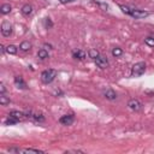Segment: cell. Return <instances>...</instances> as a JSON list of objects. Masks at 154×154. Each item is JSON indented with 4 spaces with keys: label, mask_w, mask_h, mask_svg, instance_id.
<instances>
[{
    "label": "cell",
    "mask_w": 154,
    "mask_h": 154,
    "mask_svg": "<svg viewBox=\"0 0 154 154\" xmlns=\"http://www.w3.org/2000/svg\"><path fill=\"white\" fill-rule=\"evenodd\" d=\"M57 77V71L53 70V69H48V70H45L42 73H41V81L45 83V84H48L51 82H53V80Z\"/></svg>",
    "instance_id": "1"
},
{
    "label": "cell",
    "mask_w": 154,
    "mask_h": 154,
    "mask_svg": "<svg viewBox=\"0 0 154 154\" xmlns=\"http://www.w3.org/2000/svg\"><path fill=\"white\" fill-rule=\"evenodd\" d=\"M145 71H146V64L143 62H139L136 64H134V66L131 68V75L134 77H137V76L143 75Z\"/></svg>",
    "instance_id": "2"
},
{
    "label": "cell",
    "mask_w": 154,
    "mask_h": 154,
    "mask_svg": "<svg viewBox=\"0 0 154 154\" xmlns=\"http://www.w3.org/2000/svg\"><path fill=\"white\" fill-rule=\"evenodd\" d=\"M128 106H129L130 110H132V111H135V112H139V111L142 110V104H141V101L137 100V99H131V100H129Z\"/></svg>",
    "instance_id": "3"
},
{
    "label": "cell",
    "mask_w": 154,
    "mask_h": 154,
    "mask_svg": "<svg viewBox=\"0 0 154 154\" xmlns=\"http://www.w3.org/2000/svg\"><path fill=\"white\" fill-rule=\"evenodd\" d=\"M1 34L5 37H9L12 34V24L10 22H7V21L3 22V24H1Z\"/></svg>",
    "instance_id": "4"
},
{
    "label": "cell",
    "mask_w": 154,
    "mask_h": 154,
    "mask_svg": "<svg viewBox=\"0 0 154 154\" xmlns=\"http://www.w3.org/2000/svg\"><path fill=\"white\" fill-rule=\"evenodd\" d=\"M73 121H75V117L72 114H65V116H63V117H60L59 123L63 124V125H71L73 123Z\"/></svg>",
    "instance_id": "5"
},
{
    "label": "cell",
    "mask_w": 154,
    "mask_h": 154,
    "mask_svg": "<svg viewBox=\"0 0 154 154\" xmlns=\"http://www.w3.org/2000/svg\"><path fill=\"white\" fill-rule=\"evenodd\" d=\"M131 17H134V18H136V19H141V18H146V17H148L149 16V13L148 12H146V11H141V10H134L132 9V11H131V15H130Z\"/></svg>",
    "instance_id": "6"
},
{
    "label": "cell",
    "mask_w": 154,
    "mask_h": 154,
    "mask_svg": "<svg viewBox=\"0 0 154 154\" xmlns=\"http://www.w3.org/2000/svg\"><path fill=\"white\" fill-rule=\"evenodd\" d=\"M95 60V64L98 65L100 69H106L107 66H108V62H107V59L105 57H102V55H99L96 59H94Z\"/></svg>",
    "instance_id": "7"
},
{
    "label": "cell",
    "mask_w": 154,
    "mask_h": 154,
    "mask_svg": "<svg viewBox=\"0 0 154 154\" xmlns=\"http://www.w3.org/2000/svg\"><path fill=\"white\" fill-rule=\"evenodd\" d=\"M28 118L35 121V122H45V117L41 114V113H33V112H29L28 116H27Z\"/></svg>",
    "instance_id": "8"
},
{
    "label": "cell",
    "mask_w": 154,
    "mask_h": 154,
    "mask_svg": "<svg viewBox=\"0 0 154 154\" xmlns=\"http://www.w3.org/2000/svg\"><path fill=\"white\" fill-rule=\"evenodd\" d=\"M15 84L18 88H21V89H27V83L24 82L22 76H16L15 77Z\"/></svg>",
    "instance_id": "9"
},
{
    "label": "cell",
    "mask_w": 154,
    "mask_h": 154,
    "mask_svg": "<svg viewBox=\"0 0 154 154\" xmlns=\"http://www.w3.org/2000/svg\"><path fill=\"white\" fill-rule=\"evenodd\" d=\"M104 96L107 100H114V99H117V93L113 89H106L104 92Z\"/></svg>",
    "instance_id": "10"
},
{
    "label": "cell",
    "mask_w": 154,
    "mask_h": 154,
    "mask_svg": "<svg viewBox=\"0 0 154 154\" xmlns=\"http://www.w3.org/2000/svg\"><path fill=\"white\" fill-rule=\"evenodd\" d=\"M10 116H12V117H15V118H17L18 121H23L27 116L23 113V112H19V111H12V112H10Z\"/></svg>",
    "instance_id": "11"
},
{
    "label": "cell",
    "mask_w": 154,
    "mask_h": 154,
    "mask_svg": "<svg viewBox=\"0 0 154 154\" xmlns=\"http://www.w3.org/2000/svg\"><path fill=\"white\" fill-rule=\"evenodd\" d=\"M19 49L23 52H29L31 49V44L29 41H23L21 45H19Z\"/></svg>",
    "instance_id": "12"
},
{
    "label": "cell",
    "mask_w": 154,
    "mask_h": 154,
    "mask_svg": "<svg viewBox=\"0 0 154 154\" xmlns=\"http://www.w3.org/2000/svg\"><path fill=\"white\" fill-rule=\"evenodd\" d=\"M73 58H75V59L83 60L84 58H86V53H84L83 51H81V49H77V51L73 52Z\"/></svg>",
    "instance_id": "13"
},
{
    "label": "cell",
    "mask_w": 154,
    "mask_h": 154,
    "mask_svg": "<svg viewBox=\"0 0 154 154\" xmlns=\"http://www.w3.org/2000/svg\"><path fill=\"white\" fill-rule=\"evenodd\" d=\"M22 13L24 15V16H29V15H31V12H33V6L31 5H29V4H25V5H23V7H22Z\"/></svg>",
    "instance_id": "14"
},
{
    "label": "cell",
    "mask_w": 154,
    "mask_h": 154,
    "mask_svg": "<svg viewBox=\"0 0 154 154\" xmlns=\"http://www.w3.org/2000/svg\"><path fill=\"white\" fill-rule=\"evenodd\" d=\"M11 10H12V7H11L10 4H4V5H1V7H0V12H1V15H9L11 12Z\"/></svg>",
    "instance_id": "15"
},
{
    "label": "cell",
    "mask_w": 154,
    "mask_h": 154,
    "mask_svg": "<svg viewBox=\"0 0 154 154\" xmlns=\"http://www.w3.org/2000/svg\"><path fill=\"white\" fill-rule=\"evenodd\" d=\"M37 58H38V59H41V60L47 59V58H48V52H47L45 48L40 49V51L37 52Z\"/></svg>",
    "instance_id": "16"
},
{
    "label": "cell",
    "mask_w": 154,
    "mask_h": 154,
    "mask_svg": "<svg viewBox=\"0 0 154 154\" xmlns=\"http://www.w3.org/2000/svg\"><path fill=\"white\" fill-rule=\"evenodd\" d=\"M0 104H1L3 106L9 105L10 104V98H7L5 94H1V95H0Z\"/></svg>",
    "instance_id": "17"
},
{
    "label": "cell",
    "mask_w": 154,
    "mask_h": 154,
    "mask_svg": "<svg viewBox=\"0 0 154 154\" xmlns=\"http://www.w3.org/2000/svg\"><path fill=\"white\" fill-rule=\"evenodd\" d=\"M122 54H123V49H122L121 47H114V48L112 49V55L116 57V58L121 57Z\"/></svg>",
    "instance_id": "18"
},
{
    "label": "cell",
    "mask_w": 154,
    "mask_h": 154,
    "mask_svg": "<svg viewBox=\"0 0 154 154\" xmlns=\"http://www.w3.org/2000/svg\"><path fill=\"white\" fill-rule=\"evenodd\" d=\"M21 153H35V154H40V153H44V152L40 150V149H34V148H24V149H21Z\"/></svg>",
    "instance_id": "19"
},
{
    "label": "cell",
    "mask_w": 154,
    "mask_h": 154,
    "mask_svg": "<svg viewBox=\"0 0 154 154\" xmlns=\"http://www.w3.org/2000/svg\"><path fill=\"white\" fill-rule=\"evenodd\" d=\"M88 55H89V58H92V59H96V58H98L100 54H99V52L96 51V49L92 48V49L88 51Z\"/></svg>",
    "instance_id": "20"
},
{
    "label": "cell",
    "mask_w": 154,
    "mask_h": 154,
    "mask_svg": "<svg viewBox=\"0 0 154 154\" xmlns=\"http://www.w3.org/2000/svg\"><path fill=\"white\" fill-rule=\"evenodd\" d=\"M6 53H9V54H16L17 53V47L15 46V45H9L7 47H6Z\"/></svg>",
    "instance_id": "21"
},
{
    "label": "cell",
    "mask_w": 154,
    "mask_h": 154,
    "mask_svg": "<svg viewBox=\"0 0 154 154\" xmlns=\"http://www.w3.org/2000/svg\"><path fill=\"white\" fill-rule=\"evenodd\" d=\"M19 121L17 119V118H15V117H12V116H10L9 114V117H7V119L5 121V123L7 124V125H12V124H16V123H18Z\"/></svg>",
    "instance_id": "22"
},
{
    "label": "cell",
    "mask_w": 154,
    "mask_h": 154,
    "mask_svg": "<svg viewBox=\"0 0 154 154\" xmlns=\"http://www.w3.org/2000/svg\"><path fill=\"white\" fill-rule=\"evenodd\" d=\"M145 44L147 45V46H149V47H154V37H146L145 38Z\"/></svg>",
    "instance_id": "23"
},
{
    "label": "cell",
    "mask_w": 154,
    "mask_h": 154,
    "mask_svg": "<svg viewBox=\"0 0 154 154\" xmlns=\"http://www.w3.org/2000/svg\"><path fill=\"white\" fill-rule=\"evenodd\" d=\"M119 9L124 12V13H126V15H131V11H132V9H130L129 6H124V5H119Z\"/></svg>",
    "instance_id": "24"
},
{
    "label": "cell",
    "mask_w": 154,
    "mask_h": 154,
    "mask_svg": "<svg viewBox=\"0 0 154 154\" xmlns=\"http://www.w3.org/2000/svg\"><path fill=\"white\" fill-rule=\"evenodd\" d=\"M98 5L101 7V10H104V11H106L107 9H108V5L107 4H104V3H98Z\"/></svg>",
    "instance_id": "25"
},
{
    "label": "cell",
    "mask_w": 154,
    "mask_h": 154,
    "mask_svg": "<svg viewBox=\"0 0 154 154\" xmlns=\"http://www.w3.org/2000/svg\"><path fill=\"white\" fill-rule=\"evenodd\" d=\"M5 92H6L5 84H4V83H0V93H1V94H5Z\"/></svg>",
    "instance_id": "26"
},
{
    "label": "cell",
    "mask_w": 154,
    "mask_h": 154,
    "mask_svg": "<svg viewBox=\"0 0 154 154\" xmlns=\"http://www.w3.org/2000/svg\"><path fill=\"white\" fill-rule=\"evenodd\" d=\"M59 1H60L62 4H68V3H72V1H75V0H59Z\"/></svg>",
    "instance_id": "27"
},
{
    "label": "cell",
    "mask_w": 154,
    "mask_h": 154,
    "mask_svg": "<svg viewBox=\"0 0 154 154\" xmlns=\"http://www.w3.org/2000/svg\"><path fill=\"white\" fill-rule=\"evenodd\" d=\"M46 25H47V27H52V23H51V21H49V18H46Z\"/></svg>",
    "instance_id": "28"
},
{
    "label": "cell",
    "mask_w": 154,
    "mask_h": 154,
    "mask_svg": "<svg viewBox=\"0 0 154 154\" xmlns=\"http://www.w3.org/2000/svg\"><path fill=\"white\" fill-rule=\"evenodd\" d=\"M66 153H83L82 150H68Z\"/></svg>",
    "instance_id": "29"
}]
</instances>
